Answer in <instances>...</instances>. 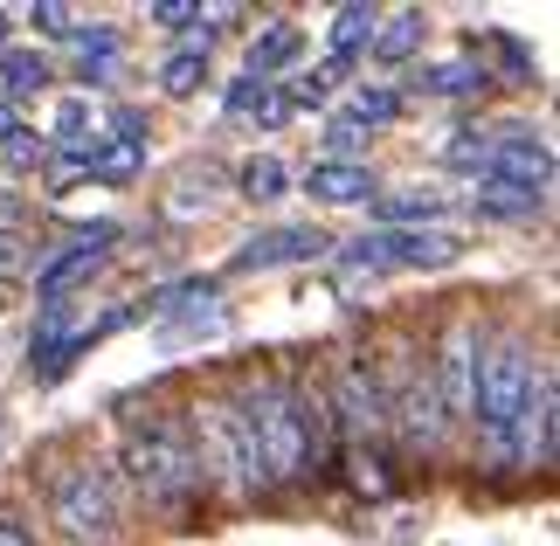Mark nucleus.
Instances as JSON below:
<instances>
[{"label": "nucleus", "mask_w": 560, "mask_h": 546, "mask_svg": "<svg viewBox=\"0 0 560 546\" xmlns=\"http://www.w3.org/2000/svg\"><path fill=\"white\" fill-rule=\"evenodd\" d=\"M125 471H132V485L145 491V506H160V512H187L194 498L208 491L194 435L180 422H145V429L125 435Z\"/></svg>", "instance_id": "1"}, {"label": "nucleus", "mask_w": 560, "mask_h": 546, "mask_svg": "<svg viewBox=\"0 0 560 546\" xmlns=\"http://www.w3.org/2000/svg\"><path fill=\"white\" fill-rule=\"evenodd\" d=\"M249 422V443L264 456V477L270 485H298V477H318L312 464V443H305V422H298V395L284 381H256L249 402H235Z\"/></svg>", "instance_id": "2"}, {"label": "nucleus", "mask_w": 560, "mask_h": 546, "mask_svg": "<svg viewBox=\"0 0 560 546\" xmlns=\"http://www.w3.org/2000/svg\"><path fill=\"white\" fill-rule=\"evenodd\" d=\"M533 353L520 339H499L491 353H478V387H470V415L485 422V435L499 450H512V422H520V408H526V395H533Z\"/></svg>", "instance_id": "3"}, {"label": "nucleus", "mask_w": 560, "mask_h": 546, "mask_svg": "<svg viewBox=\"0 0 560 546\" xmlns=\"http://www.w3.org/2000/svg\"><path fill=\"white\" fill-rule=\"evenodd\" d=\"M194 422H201V443H194L201 477L235 485V498H249V491L270 485V477H264V456H256V443H249V422H243V408H235V402H214V408L194 415Z\"/></svg>", "instance_id": "4"}, {"label": "nucleus", "mask_w": 560, "mask_h": 546, "mask_svg": "<svg viewBox=\"0 0 560 546\" xmlns=\"http://www.w3.org/2000/svg\"><path fill=\"white\" fill-rule=\"evenodd\" d=\"M49 512H56V526L70 539L104 546L118 533V485H112V471H104V464H70L49 485Z\"/></svg>", "instance_id": "5"}, {"label": "nucleus", "mask_w": 560, "mask_h": 546, "mask_svg": "<svg viewBox=\"0 0 560 546\" xmlns=\"http://www.w3.org/2000/svg\"><path fill=\"white\" fill-rule=\"evenodd\" d=\"M457 256H464V235H450V229H374L347 249V264L381 277V270H443Z\"/></svg>", "instance_id": "6"}, {"label": "nucleus", "mask_w": 560, "mask_h": 546, "mask_svg": "<svg viewBox=\"0 0 560 546\" xmlns=\"http://www.w3.org/2000/svg\"><path fill=\"white\" fill-rule=\"evenodd\" d=\"M491 187H512V194H547L553 181V152L526 132V125H499V139H491Z\"/></svg>", "instance_id": "7"}, {"label": "nucleus", "mask_w": 560, "mask_h": 546, "mask_svg": "<svg viewBox=\"0 0 560 546\" xmlns=\"http://www.w3.org/2000/svg\"><path fill=\"white\" fill-rule=\"evenodd\" d=\"M436 402H443V415H470V387H478V333L457 318L443 333V353H436Z\"/></svg>", "instance_id": "8"}, {"label": "nucleus", "mask_w": 560, "mask_h": 546, "mask_svg": "<svg viewBox=\"0 0 560 546\" xmlns=\"http://www.w3.org/2000/svg\"><path fill=\"white\" fill-rule=\"evenodd\" d=\"M112 235H118L112 222L83 229L77 243H70V249L56 256V264H42V270H35V291L49 298V304H62V291H77V283H91V277H97V264H104V249H112Z\"/></svg>", "instance_id": "9"}, {"label": "nucleus", "mask_w": 560, "mask_h": 546, "mask_svg": "<svg viewBox=\"0 0 560 546\" xmlns=\"http://www.w3.org/2000/svg\"><path fill=\"white\" fill-rule=\"evenodd\" d=\"M326 408H339L347 435H381V429H387V395H381V381L368 374V360L339 367V387H332Z\"/></svg>", "instance_id": "10"}, {"label": "nucleus", "mask_w": 560, "mask_h": 546, "mask_svg": "<svg viewBox=\"0 0 560 546\" xmlns=\"http://www.w3.org/2000/svg\"><path fill=\"white\" fill-rule=\"evenodd\" d=\"M553 429H560V415H553V374L540 367V374H533V395H526V408H520V422H512L520 464H533V471L553 464Z\"/></svg>", "instance_id": "11"}, {"label": "nucleus", "mask_w": 560, "mask_h": 546, "mask_svg": "<svg viewBox=\"0 0 560 546\" xmlns=\"http://www.w3.org/2000/svg\"><path fill=\"white\" fill-rule=\"evenodd\" d=\"M395 415H401V435H408V450H443V402H436V381H429V367H416V374L401 381V395H395Z\"/></svg>", "instance_id": "12"}, {"label": "nucleus", "mask_w": 560, "mask_h": 546, "mask_svg": "<svg viewBox=\"0 0 560 546\" xmlns=\"http://www.w3.org/2000/svg\"><path fill=\"white\" fill-rule=\"evenodd\" d=\"M332 243L318 229H270V235H249L235 249V270H277V264H318Z\"/></svg>", "instance_id": "13"}, {"label": "nucleus", "mask_w": 560, "mask_h": 546, "mask_svg": "<svg viewBox=\"0 0 560 546\" xmlns=\"http://www.w3.org/2000/svg\"><path fill=\"white\" fill-rule=\"evenodd\" d=\"M139 166H145V125L125 112L118 118V139L112 146H91V173H97V181H112V187H125Z\"/></svg>", "instance_id": "14"}, {"label": "nucleus", "mask_w": 560, "mask_h": 546, "mask_svg": "<svg viewBox=\"0 0 560 546\" xmlns=\"http://www.w3.org/2000/svg\"><path fill=\"white\" fill-rule=\"evenodd\" d=\"M368 166L360 160H318L312 173H305V194L312 201H326V208H353V201H368Z\"/></svg>", "instance_id": "15"}, {"label": "nucleus", "mask_w": 560, "mask_h": 546, "mask_svg": "<svg viewBox=\"0 0 560 546\" xmlns=\"http://www.w3.org/2000/svg\"><path fill=\"white\" fill-rule=\"evenodd\" d=\"M298 49H305V35H298L291 21H277L270 35H256V42H249V70H243V77L277 83V70H291V62H298Z\"/></svg>", "instance_id": "16"}, {"label": "nucleus", "mask_w": 560, "mask_h": 546, "mask_svg": "<svg viewBox=\"0 0 560 546\" xmlns=\"http://www.w3.org/2000/svg\"><path fill=\"white\" fill-rule=\"evenodd\" d=\"M443 208H450L443 187H387V194H374V214H381V222H436Z\"/></svg>", "instance_id": "17"}, {"label": "nucleus", "mask_w": 560, "mask_h": 546, "mask_svg": "<svg viewBox=\"0 0 560 546\" xmlns=\"http://www.w3.org/2000/svg\"><path fill=\"white\" fill-rule=\"evenodd\" d=\"M422 35H429V14L422 8H401V14H387V28H374V56L381 62H408Z\"/></svg>", "instance_id": "18"}, {"label": "nucleus", "mask_w": 560, "mask_h": 546, "mask_svg": "<svg viewBox=\"0 0 560 546\" xmlns=\"http://www.w3.org/2000/svg\"><path fill=\"white\" fill-rule=\"evenodd\" d=\"M374 28H381L374 8H339L332 14V62H353L360 49H374Z\"/></svg>", "instance_id": "19"}, {"label": "nucleus", "mask_w": 560, "mask_h": 546, "mask_svg": "<svg viewBox=\"0 0 560 546\" xmlns=\"http://www.w3.org/2000/svg\"><path fill=\"white\" fill-rule=\"evenodd\" d=\"M416 91L422 97H470V91H485V70H470V62H443V70L416 77Z\"/></svg>", "instance_id": "20"}, {"label": "nucleus", "mask_w": 560, "mask_h": 546, "mask_svg": "<svg viewBox=\"0 0 560 546\" xmlns=\"http://www.w3.org/2000/svg\"><path fill=\"white\" fill-rule=\"evenodd\" d=\"M0 83L21 97V91H42L49 83V62H42L35 49H0Z\"/></svg>", "instance_id": "21"}, {"label": "nucleus", "mask_w": 560, "mask_h": 546, "mask_svg": "<svg viewBox=\"0 0 560 546\" xmlns=\"http://www.w3.org/2000/svg\"><path fill=\"white\" fill-rule=\"evenodd\" d=\"M201 77H208V56H201V49H180V56H166L160 91H166V97H194V91H201Z\"/></svg>", "instance_id": "22"}, {"label": "nucleus", "mask_w": 560, "mask_h": 546, "mask_svg": "<svg viewBox=\"0 0 560 546\" xmlns=\"http://www.w3.org/2000/svg\"><path fill=\"white\" fill-rule=\"evenodd\" d=\"M395 112H401V91H353V104L339 118H353L360 132H374V125H387Z\"/></svg>", "instance_id": "23"}, {"label": "nucleus", "mask_w": 560, "mask_h": 546, "mask_svg": "<svg viewBox=\"0 0 560 546\" xmlns=\"http://www.w3.org/2000/svg\"><path fill=\"white\" fill-rule=\"evenodd\" d=\"M243 194H249V201H277V194H284V160L256 152V160L243 166Z\"/></svg>", "instance_id": "24"}, {"label": "nucleus", "mask_w": 560, "mask_h": 546, "mask_svg": "<svg viewBox=\"0 0 560 546\" xmlns=\"http://www.w3.org/2000/svg\"><path fill=\"white\" fill-rule=\"evenodd\" d=\"M491 139H499V125H491V132H457V139L443 146V160H450V166H478V173H485V166H491Z\"/></svg>", "instance_id": "25"}, {"label": "nucleus", "mask_w": 560, "mask_h": 546, "mask_svg": "<svg viewBox=\"0 0 560 546\" xmlns=\"http://www.w3.org/2000/svg\"><path fill=\"white\" fill-rule=\"evenodd\" d=\"M533 208H540V194H478V214L491 222H526Z\"/></svg>", "instance_id": "26"}, {"label": "nucleus", "mask_w": 560, "mask_h": 546, "mask_svg": "<svg viewBox=\"0 0 560 546\" xmlns=\"http://www.w3.org/2000/svg\"><path fill=\"white\" fill-rule=\"evenodd\" d=\"M353 485L368 491V498H387V491H395V477L381 471V456H374V450H353Z\"/></svg>", "instance_id": "27"}, {"label": "nucleus", "mask_w": 560, "mask_h": 546, "mask_svg": "<svg viewBox=\"0 0 560 546\" xmlns=\"http://www.w3.org/2000/svg\"><path fill=\"white\" fill-rule=\"evenodd\" d=\"M28 21H35L42 35H77V14L62 8V0H35V8H28Z\"/></svg>", "instance_id": "28"}, {"label": "nucleus", "mask_w": 560, "mask_h": 546, "mask_svg": "<svg viewBox=\"0 0 560 546\" xmlns=\"http://www.w3.org/2000/svg\"><path fill=\"white\" fill-rule=\"evenodd\" d=\"M153 21L160 28H187V21H201V8L194 0H153Z\"/></svg>", "instance_id": "29"}, {"label": "nucleus", "mask_w": 560, "mask_h": 546, "mask_svg": "<svg viewBox=\"0 0 560 546\" xmlns=\"http://www.w3.org/2000/svg\"><path fill=\"white\" fill-rule=\"evenodd\" d=\"M499 62H505V83H533V62H526L520 42H505V35H499Z\"/></svg>", "instance_id": "30"}, {"label": "nucleus", "mask_w": 560, "mask_h": 546, "mask_svg": "<svg viewBox=\"0 0 560 546\" xmlns=\"http://www.w3.org/2000/svg\"><path fill=\"white\" fill-rule=\"evenodd\" d=\"M83 173H91V152H62V160L49 166V181H56V194H62L70 181H83Z\"/></svg>", "instance_id": "31"}, {"label": "nucleus", "mask_w": 560, "mask_h": 546, "mask_svg": "<svg viewBox=\"0 0 560 546\" xmlns=\"http://www.w3.org/2000/svg\"><path fill=\"white\" fill-rule=\"evenodd\" d=\"M360 139H368V132H360V125H353V118H332V125H326V146L339 152V160H347V152H353Z\"/></svg>", "instance_id": "32"}, {"label": "nucleus", "mask_w": 560, "mask_h": 546, "mask_svg": "<svg viewBox=\"0 0 560 546\" xmlns=\"http://www.w3.org/2000/svg\"><path fill=\"white\" fill-rule=\"evenodd\" d=\"M0 152H8V166H35V160H42V139H28V132H14V139L0 146Z\"/></svg>", "instance_id": "33"}, {"label": "nucleus", "mask_w": 560, "mask_h": 546, "mask_svg": "<svg viewBox=\"0 0 560 546\" xmlns=\"http://www.w3.org/2000/svg\"><path fill=\"white\" fill-rule=\"evenodd\" d=\"M0 546H35V533L21 526V512H0Z\"/></svg>", "instance_id": "34"}, {"label": "nucleus", "mask_w": 560, "mask_h": 546, "mask_svg": "<svg viewBox=\"0 0 560 546\" xmlns=\"http://www.w3.org/2000/svg\"><path fill=\"white\" fill-rule=\"evenodd\" d=\"M14 132H21V118H14V104H8V97H0V146H8Z\"/></svg>", "instance_id": "35"}, {"label": "nucleus", "mask_w": 560, "mask_h": 546, "mask_svg": "<svg viewBox=\"0 0 560 546\" xmlns=\"http://www.w3.org/2000/svg\"><path fill=\"white\" fill-rule=\"evenodd\" d=\"M0 49H8V8H0Z\"/></svg>", "instance_id": "36"}]
</instances>
